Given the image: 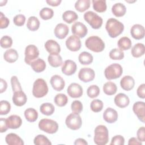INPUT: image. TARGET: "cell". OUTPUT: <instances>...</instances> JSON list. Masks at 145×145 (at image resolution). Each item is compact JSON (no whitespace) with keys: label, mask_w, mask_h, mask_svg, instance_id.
I'll use <instances>...</instances> for the list:
<instances>
[{"label":"cell","mask_w":145,"mask_h":145,"mask_svg":"<svg viewBox=\"0 0 145 145\" xmlns=\"http://www.w3.org/2000/svg\"><path fill=\"white\" fill-rule=\"evenodd\" d=\"M105 29L110 37L116 38L122 33L124 30V25L119 20L111 18L107 20Z\"/></svg>","instance_id":"obj_1"},{"label":"cell","mask_w":145,"mask_h":145,"mask_svg":"<svg viewBox=\"0 0 145 145\" xmlns=\"http://www.w3.org/2000/svg\"><path fill=\"white\" fill-rule=\"evenodd\" d=\"M94 142L97 145H105L109 140V131L107 127L103 125L96 127L94 131Z\"/></svg>","instance_id":"obj_2"},{"label":"cell","mask_w":145,"mask_h":145,"mask_svg":"<svg viewBox=\"0 0 145 145\" xmlns=\"http://www.w3.org/2000/svg\"><path fill=\"white\" fill-rule=\"evenodd\" d=\"M85 45L88 49L96 53L102 52L105 48V43L97 36L88 37L85 41Z\"/></svg>","instance_id":"obj_3"},{"label":"cell","mask_w":145,"mask_h":145,"mask_svg":"<svg viewBox=\"0 0 145 145\" xmlns=\"http://www.w3.org/2000/svg\"><path fill=\"white\" fill-rule=\"evenodd\" d=\"M48 92V87L45 80L42 78L36 79L33 85L32 94L36 98L45 96Z\"/></svg>","instance_id":"obj_4"},{"label":"cell","mask_w":145,"mask_h":145,"mask_svg":"<svg viewBox=\"0 0 145 145\" xmlns=\"http://www.w3.org/2000/svg\"><path fill=\"white\" fill-rule=\"evenodd\" d=\"M39 128L46 133L54 134L58 129V123L50 119L43 118L39 122Z\"/></svg>","instance_id":"obj_5"},{"label":"cell","mask_w":145,"mask_h":145,"mask_svg":"<svg viewBox=\"0 0 145 145\" xmlns=\"http://www.w3.org/2000/svg\"><path fill=\"white\" fill-rule=\"evenodd\" d=\"M123 72L122 66L118 63H113L107 66L104 70V75L108 80L120 78Z\"/></svg>","instance_id":"obj_6"},{"label":"cell","mask_w":145,"mask_h":145,"mask_svg":"<svg viewBox=\"0 0 145 145\" xmlns=\"http://www.w3.org/2000/svg\"><path fill=\"white\" fill-rule=\"evenodd\" d=\"M84 19L91 27L95 29H99L103 24V19L92 11H87L84 14Z\"/></svg>","instance_id":"obj_7"},{"label":"cell","mask_w":145,"mask_h":145,"mask_svg":"<svg viewBox=\"0 0 145 145\" xmlns=\"http://www.w3.org/2000/svg\"><path fill=\"white\" fill-rule=\"evenodd\" d=\"M65 123L68 128L72 130H76L82 126V120L79 114L72 113L67 116Z\"/></svg>","instance_id":"obj_8"},{"label":"cell","mask_w":145,"mask_h":145,"mask_svg":"<svg viewBox=\"0 0 145 145\" xmlns=\"http://www.w3.org/2000/svg\"><path fill=\"white\" fill-rule=\"evenodd\" d=\"M24 54L25 62L27 65H31V63L39 57V50L35 45H28L25 49Z\"/></svg>","instance_id":"obj_9"},{"label":"cell","mask_w":145,"mask_h":145,"mask_svg":"<svg viewBox=\"0 0 145 145\" xmlns=\"http://www.w3.org/2000/svg\"><path fill=\"white\" fill-rule=\"evenodd\" d=\"M95 76V72L94 70L89 67L82 68L79 73V79L83 82H89L93 80Z\"/></svg>","instance_id":"obj_10"},{"label":"cell","mask_w":145,"mask_h":145,"mask_svg":"<svg viewBox=\"0 0 145 145\" xmlns=\"http://www.w3.org/2000/svg\"><path fill=\"white\" fill-rule=\"evenodd\" d=\"M71 32L74 35L78 37L83 38L87 35L88 29L83 23L76 22L71 26Z\"/></svg>","instance_id":"obj_11"},{"label":"cell","mask_w":145,"mask_h":145,"mask_svg":"<svg viewBox=\"0 0 145 145\" xmlns=\"http://www.w3.org/2000/svg\"><path fill=\"white\" fill-rule=\"evenodd\" d=\"M66 46L70 51H78L81 48V41L79 37L75 35L69 36L66 40Z\"/></svg>","instance_id":"obj_12"},{"label":"cell","mask_w":145,"mask_h":145,"mask_svg":"<svg viewBox=\"0 0 145 145\" xmlns=\"http://www.w3.org/2000/svg\"><path fill=\"white\" fill-rule=\"evenodd\" d=\"M133 110L138 119L144 123L145 121V103L143 101L135 102L133 106Z\"/></svg>","instance_id":"obj_13"},{"label":"cell","mask_w":145,"mask_h":145,"mask_svg":"<svg viewBox=\"0 0 145 145\" xmlns=\"http://www.w3.org/2000/svg\"><path fill=\"white\" fill-rule=\"evenodd\" d=\"M83 92L82 86L76 83H71L67 89L68 95L72 98H79L81 97L83 95Z\"/></svg>","instance_id":"obj_14"},{"label":"cell","mask_w":145,"mask_h":145,"mask_svg":"<svg viewBox=\"0 0 145 145\" xmlns=\"http://www.w3.org/2000/svg\"><path fill=\"white\" fill-rule=\"evenodd\" d=\"M77 66L75 62L71 59L66 60L62 66V72L66 75H71L74 74L76 70Z\"/></svg>","instance_id":"obj_15"},{"label":"cell","mask_w":145,"mask_h":145,"mask_svg":"<svg viewBox=\"0 0 145 145\" xmlns=\"http://www.w3.org/2000/svg\"><path fill=\"white\" fill-rule=\"evenodd\" d=\"M130 34L134 39H142L145 35L144 28L143 25L139 24H135L131 27L130 29Z\"/></svg>","instance_id":"obj_16"},{"label":"cell","mask_w":145,"mask_h":145,"mask_svg":"<svg viewBox=\"0 0 145 145\" xmlns=\"http://www.w3.org/2000/svg\"><path fill=\"white\" fill-rule=\"evenodd\" d=\"M50 83L53 88L57 91H62L65 85L63 79L58 75H53L50 80Z\"/></svg>","instance_id":"obj_17"},{"label":"cell","mask_w":145,"mask_h":145,"mask_svg":"<svg viewBox=\"0 0 145 145\" xmlns=\"http://www.w3.org/2000/svg\"><path fill=\"white\" fill-rule=\"evenodd\" d=\"M118 117L117 112L112 108H107L103 113L104 120L109 123L115 122L117 120Z\"/></svg>","instance_id":"obj_18"},{"label":"cell","mask_w":145,"mask_h":145,"mask_svg":"<svg viewBox=\"0 0 145 145\" xmlns=\"http://www.w3.org/2000/svg\"><path fill=\"white\" fill-rule=\"evenodd\" d=\"M69 32L68 26L63 23H59L56 26L54 33L56 37L59 39H63L66 37Z\"/></svg>","instance_id":"obj_19"},{"label":"cell","mask_w":145,"mask_h":145,"mask_svg":"<svg viewBox=\"0 0 145 145\" xmlns=\"http://www.w3.org/2000/svg\"><path fill=\"white\" fill-rule=\"evenodd\" d=\"M12 100L14 104L16 106H22L26 103L27 97L23 91H19L14 93Z\"/></svg>","instance_id":"obj_20"},{"label":"cell","mask_w":145,"mask_h":145,"mask_svg":"<svg viewBox=\"0 0 145 145\" xmlns=\"http://www.w3.org/2000/svg\"><path fill=\"white\" fill-rule=\"evenodd\" d=\"M45 48L50 54H59L61 48L59 44L54 40H48L45 43Z\"/></svg>","instance_id":"obj_21"},{"label":"cell","mask_w":145,"mask_h":145,"mask_svg":"<svg viewBox=\"0 0 145 145\" xmlns=\"http://www.w3.org/2000/svg\"><path fill=\"white\" fill-rule=\"evenodd\" d=\"M6 123L9 129H16L20 127L22 123V120L20 116L13 114L6 118Z\"/></svg>","instance_id":"obj_22"},{"label":"cell","mask_w":145,"mask_h":145,"mask_svg":"<svg viewBox=\"0 0 145 145\" xmlns=\"http://www.w3.org/2000/svg\"><path fill=\"white\" fill-rule=\"evenodd\" d=\"M114 101L116 106L121 108H123L129 105L130 99L126 94L120 93L115 96Z\"/></svg>","instance_id":"obj_23"},{"label":"cell","mask_w":145,"mask_h":145,"mask_svg":"<svg viewBox=\"0 0 145 145\" xmlns=\"http://www.w3.org/2000/svg\"><path fill=\"white\" fill-rule=\"evenodd\" d=\"M120 85L123 89L127 91H130L134 87L135 80L132 76L130 75H125L121 79Z\"/></svg>","instance_id":"obj_24"},{"label":"cell","mask_w":145,"mask_h":145,"mask_svg":"<svg viewBox=\"0 0 145 145\" xmlns=\"http://www.w3.org/2000/svg\"><path fill=\"white\" fill-rule=\"evenodd\" d=\"M6 142L8 145H23V139L15 133H9L5 138Z\"/></svg>","instance_id":"obj_25"},{"label":"cell","mask_w":145,"mask_h":145,"mask_svg":"<svg viewBox=\"0 0 145 145\" xmlns=\"http://www.w3.org/2000/svg\"><path fill=\"white\" fill-rule=\"evenodd\" d=\"M3 58L7 62L14 63L18 59L19 54L15 49H9L4 53Z\"/></svg>","instance_id":"obj_26"},{"label":"cell","mask_w":145,"mask_h":145,"mask_svg":"<svg viewBox=\"0 0 145 145\" xmlns=\"http://www.w3.org/2000/svg\"><path fill=\"white\" fill-rule=\"evenodd\" d=\"M112 12L116 17H121L126 14V8L123 3H116L113 5Z\"/></svg>","instance_id":"obj_27"},{"label":"cell","mask_w":145,"mask_h":145,"mask_svg":"<svg viewBox=\"0 0 145 145\" xmlns=\"http://www.w3.org/2000/svg\"><path fill=\"white\" fill-rule=\"evenodd\" d=\"M30 66L34 71L36 72H41L45 70L46 68V63L42 59L37 58L33 61L31 63Z\"/></svg>","instance_id":"obj_28"},{"label":"cell","mask_w":145,"mask_h":145,"mask_svg":"<svg viewBox=\"0 0 145 145\" xmlns=\"http://www.w3.org/2000/svg\"><path fill=\"white\" fill-rule=\"evenodd\" d=\"M145 52L144 45L142 43H137L131 48V53L135 58H139L142 56Z\"/></svg>","instance_id":"obj_29"},{"label":"cell","mask_w":145,"mask_h":145,"mask_svg":"<svg viewBox=\"0 0 145 145\" xmlns=\"http://www.w3.org/2000/svg\"><path fill=\"white\" fill-rule=\"evenodd\" d=\"M48 61L49 65L53 67H58L62 64V58L59 54H49Z\"/></svg>","instance_id":"obj_30"},{"label":"cell","mask_w":145,"mask_h":145,"mask_svg":"<svg viewBox=\"0 0 145 145\" xmlns=\"http://www.w3.org/2000/svg\"><path fill=\"white\" fill-rule=\"evenodd\" d=\"M62 19L65 22L71 24L78 19V15L74 11L67 10L62 14Z\"/></svg>","instance_id":"obj_31"},{"label":"cell","mask_w":145,"mask_h":145,"mask_svg":"<svg viewBox=\"0 0 145 145\" xmlns=\"http://www.w3.org/2000/svg\"><path fill=\"white\" fill-rule=\"evenodd\" d=\"M40 21L36 16H30L27 20V27L31 31H37L40 27Z\"/></svg>","instance_id":"obj_32"},{"label":"cell","mask_w":145,"mask_h":145,"mask_svg":"<svg viewBox=\"0 0 145 145\" xmlns=\"http://www.w3.org/2000/svg\"><path fill=\"white\" fill-rule=\"evenodd\" d=\"M54 110V106L50 103H43L40 106V111L44 115L50 116L53 114Z\"/></svg>","instance_id":"obj_33"},{"label":"cell","mask_w":145,"mask_h":145,"mask_svg":"<svg viewBox=\"0 0 145 145\" xmlns=\"http://www.w3.org/2000/svg\"><path fill=\"white\" fill-rule=\"evenodd\" d=\"M79 62L84 65H88L93 61V56L87 52H83L80 53L78 57Z\"/></svg>","instance_id":"obj_34"},{"label":"cell","mask_w":145,"mask_h":145,"mask_svg":"<svg viewBox=\"0 0 145 145\" xmlns=\"http://www.w3.org/2000/svg\"><path fill=\"white\" fill-rule=\"evenodd\" d=\"M24 113L25 119L30 122L36 121L38 118V113L37 110L32 108H29L25 109Z\"/></svg>","instance_id":"obj_35"},{"label":"cell","mask_w":145,"mask_h":145,"mask_svg":"<svg viewBox=\"0 0 145 145\" xmlns=\"http://www.w3.org/2000/svg\"><path fill=\"white\" fill-rule=\"evenodd\" d=\"M132 42L131 40L127 37H122L117 42V45L119 49L121 50H126L131 47Z\"/></svg>","instance_id":"obj_36"},{"label":"cell","mask_w":145,"mask_h":145,"mask_svg":"<svg viewBox=\"0 0 145 145\" xmlns=\"http://www.w3.org/2000/svg\"><path fill=\"white\" fill-rule=\"evenodd\" d=\"M117 90L116 84L112 82H107L103 86V91L107 95H114Z\"/></svg>","instance_id":"obj_37"},{"label":"cell","mask_w":145,"mask_h":145,"mask_svg":"<svg viewBox=\"0 0 145 145\" xmlns=\"http://www.w3.org/2000/svg\"><path fill=\"white\" fill-rule=\"evenodd\" d=\"M93 8L98 12H104L106 10V3L105 0H92Z\"/></svg>","instance_id":"obj_38"},{"label":"cell","mask_w":145,"mask_h":145,"mask_svg":"<svg viewBox=\"0 0 145 145\" xmlns=\"http://www.w3.org/2000/svg\"><path fill=\"white\" fill-rule=\"evenodd\" d=\"M89 6V0H78L75 3V9L80 12H83L88 10Z\"/></svg>","instance_id":"obj_39"},{"label":"cell","mask_w":145,"mask_h":145,"mask_svg":"<svg viewBox=\"0 0 145 145\" xmlns=\"http://www.w3.org/2000/svg\"><path fill=\"white\" fill-rule=\"evenodd\" d=\"M54 101L57 106L62 107L66 105L68 102V98L67 96L63 93H58L54 97Z\"/></svg>","instance_id":"obj_40"},{"label":"cell","mask_w":145,"mask_h":145,"mask_svg":"<svg viewBox=\"0 0 145 145\" xmlns=\"http://www.w3.org/2000/svg\"><path fill=\"white\" fill-rule=\"evenodd\" d=\"M39 15L42 19L48 20L53 16L54 11L50 8L44 7L40 11Z\"/></svg>","instance_id":"obj_41"},{"label":"cell","mask_w":145,"mask_h":145,"mask_svg":"<svg viewBox=\"0 0 145 145\" xmlns=\"http://www.w3.org/2000/svg\"><path fill=\"white\" fill-rule=\"evenodd\" d=\"M109 57L113 60H121L124 58V53L118 48H114L109 52Z\"/></svg>","instance_id":"obj_42"},{"label":"cell","mask_w":145,"mask_h":145,"mask_svg":"<svg viewBox=\"0 0 145 145\" xmlns=\"http://www.w3.org/2000/svg\"><path fill=\"white\" fill-rule=\"evenodd\" d=\"M33 143L36 145H51L52 143L48 138L44 135H37L33 140Z\"/></svg>","instance_id":"obj_43"},{"label":"cell","mask_w":145,"mask_h":145,"mask_svg":"<svg viewBox=\"0 0 145 145\" xmlns=\"http://www.w3.org/2000/svg\"><path fill=\"white\" fill-rule=\"evenodd\" d=\"M103 106H104L103 102L99 99H95L92 100L90 104L91 109L93 112H96V113L101 111V110L103 108Z\"/></svg>","instance_id":"obj_44"},{"label":"cell","mask_w":145,"mask_h":145,"mask_svg":"<svg viewBox=\"0 0 145 145\" xmlns=\"http://www.w3.org/2000/svg\"><path fill=\"white\" fill-rule=\"evenodd\" d=\"M100 93V88L97 85L90 86L87 90V94L90 98H95Z\"/></svg>","instance_id":"obj_45"},{"label":"cell","mask_w":145,"mask_h":145,"mask_svg":"<svg viewBox=\"0 0 145 145\" xmlns=\"http://www.w3.org/2000/svg\"><path fill=\"white\" fill-rule=\"evenodd\" d=\"M11 110V105L6 100H1L0 102V114L6 115L8 114Z\"/></svg>","instance_id":"obj_46"},{"label":"cell","mask_w":145,"mask_h":145,"mask_svg":"<svg viewBox=\"0 0 145 145\" xmlns=\"http://www.w3.org/2000/svg\"><path fill=\"white\" fill-rule=\"evenodd\" d=\"M0 44L3 48H9L12 46V40L11 37L5 35L3 36L0 40Z\"/></svg>","instance_id":"obj_47"},{"label":"cell","mask_w":145,"mask_h":145,"mask_svg":"<svg viewBox=\"0 0 145 145\" xmlns=\"http://www.w3.org/2000/svg\"><path fill=\"white\" fill-rule=\"evenodd\" d=\"M71 109L73 113L79 114L83 110V104L79 100H74L71 103Z\"/></svg>","instance_id":"obj_48"},{"label":"cell","mask_w":145,"mask_h":145,"mask_svg":"<svg viewBox=\"0 0 145 145\" xmlns=\"http://www.w3.org/2000/svg\"><path fill=\"white\" fill-rule=\"evenodd\" d=\"M11 84L13 92L22 91V88L19 80L16 76H12L11 78Z\"/></svg>","instance_id":"obj_49"},{"label":"cell","mask_w":145,"mask_h":145,"mask_svg":"<svg viewBox=\"0 0 145 145\" xmlns=\"http://www.w3.org/2000/svg\"><path fill=\"white\" fill-rule=\"evenodd\" d=\"M13 22L16 26H22L25 22V17L23 14H18L15 15L13 19Z\"/></svg>","instance_id":"obj_50"},{"label":"cell","mask_w":145,"mask_h":145,"mask_svg":"<svg viewBox=\"0 0 145 145\" xmlns=\"http://www.w3.org/2000/svg\"><path fill=\"white\" fill-rule=\"evenodd\" d=\"M125 143L124 138L120 135H117L114 136L112 138L110 145H123Z\"/></svg>","instance_id":"obj_51"},{"label":"cell","mask_w":145,"mask_h":145,"mask_svg":"<svg viewBox=\"0 0 145 145\" xmlns=\"http://www.w3.org/2000/svg\"><path fill=\"white\" fill-rule=\"evenodd\" d=\"M10 23L9 19L5 16L2 12H0V28L3 29L8 27Z\"/></svg>","instance_id":"obj_52"},{"label":"cell","mask_w":145,"mask_h":145,"mask_svg":"<svg viewBox=\"0 0 145 145\" xmlns=\"http://www.w3.org/2000/svg\"><path fill=\"white\" fill-rule=\"evenodd\" d=\"M137 139L140 142L145 141V129L144 126H142L137 131Z\"/></svg>","instance_id":"obj_53"},{"label":"cell","mask_w":145,"mask_h":145,"mask_svg":"<svg viewBox=\"0 0 145 145\" xmlns=\"http://www.w3.org/2000/svg\"><path fill=\"white\" fill-rule=\"evenodd\" d=\"M137 93L139 97L141 99L145 98V84L143 83L138 87L137 90Z\"/></svg>","instance_id":"obj_54"},{"label":"cell","mask_w":145,"mask_h":145,"mask_svg":"<svg viewBox=\"0 0 145 145\" xmlns=\"http://www.w3.org/2000/svg\"><path fill=\"white\" fill-rule=\"evenodd\" d=\"M8 129L7 123H6V119L3 118H1L0 119V132L1 133L6 132L7 129Z\"/></svg>","instance_id":"obj_55"},{"label":"cell","mask_w":145,"mask_h":145,"mask_svg":"<svg viewBox=\"0 0 145 145\" xmlns=\"http://www.w3.org/2000/svg\"><path fill=\"white\" fill-rule=\"evenodd\" d=\"M0 83H1L0 93H2L6 90L7 87V84L6 80L3 79L2 78H1V80H0Z\"/></svg>","instance_id":"obj_56"},{"label":"cell","mask_w":145,"mask_h":145,"mask_svg":"<svg viewBox=\"0 0 145 145\" xmlns=\"http://www.w3.org/2000/svg\"><path fill=\"white\" fill-rule=\"evenodd\" d=\"M129 145H142V142L139 141L137 138L135 137H132L129 139V142H128Z\"/></svg>","instance_id":"obj_57"},{"label":"cell","mask_w":145,"mask_h":145,"mask_svg":"<svg viewBox=\"0 0 145 145\" xmlns=\"http://www.w3.org/2000/svg\"><path fill=\"white\" fill-rule=\"evenodd\" d=\"M61 0H46V2L52 6H58L61 3Z\"/></svg>","instance_id":"obj_58"},{"label":"cell","mask_w":145,"mask_h":145,"mask_svg":"<svg viewBox=\"0 0 145 145\" xmlns=\"http://www.w3.org/2000/svg\"><path fill=\"white\" fill-rule=\"evenodd\" d=\"M74 144L75 145H78V144H80V145H87L88 143L87 142V141L86 140H84L83 138H78V139H76L75 140Z\"/></svg>","instance_id":"obj_59"},{"label":"cell","mask_w":145,"mask_h":145,"mask_svg":"<svg viewBox=\"0 0 145 145\" xmlns=\"http://www.w3.org/2000/svg\"><path fill=\"white\" fill-rule=\"evenodd\" d=\"M7 2V1H1L0 2V6H3V5H5V4H6V3Z\"/></svg>","instance_id":"obj_60"}]
</instances>
